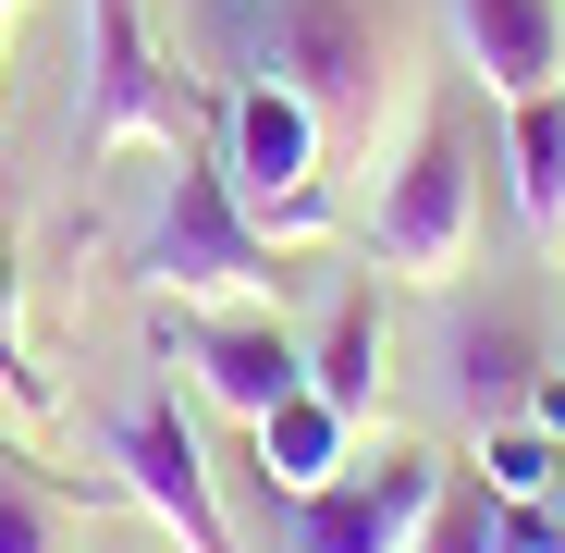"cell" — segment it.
<instances>
[{"label":"cell","mask_w":565,"mask_h":553,"mask_svg":"<svg viewBox=\"0 0 565 553\" xmlns=\"http://www.w3.org/2000/svg\"><path fill=\"white\" fill-rule=\"evenodd\" d=\"M246 74L296 86L332 124V148H382L394 25H382V0H246Z\"/></svg>","instance_id":"obj_1"},{"label":"cell","mask_w":565,"mask_h":553,"mask_svg":"<svg viewBox=\"0 0 565 553\" xmlns=\"http://www.w3.org/2000/svg\"><path fill=\"white\" fill-rule=\"evenodd\" d=\"M74 148H86V160H124V148L198 160V148H210L198 74L148 38L136 0H86V99H74Z\"/></svg>","instance_id":"obj_2"},{"label":"cell","mask_w":565,"mask_h":553,"mask_svg":"<svg viewBox=\"0 0 565 553\" xmlns=\"http://www.w3.org/2000/svg\"><path fill=\"white\" fill-rule=\"evenodd\" d=\"M222 184H234V210L282 246V258H308L320 234H332V124L296 99V86H270V74H246L234 99H222Z\"/></svg>","instance_id":"obj_3"},{"label":"cell","mask_w":565,"mask_h":553,"mask_svg":"<svg viewBox=\"0 0 565 553\" xmlns=\"http://www.w3.org/2000/svg\"><path fill=\"white\" fill-rule=\"evenodd\" d=\"M136 270H148L160 296H184V308H258V296L282 284V246H270V234L234 210L222 160L198 148V160H172V184H160V222H148Z\"/></svg>","instance_id":"obj_4"},{"label":"cell","mask_w":565,"mask_h":553,"mask_svg":"<svg viewBox=\"0 0 565 553\" xmlns=\"http://www.w3.org/2000/svg\"><path fill=\"white\" fill-rule=\"evenodd\" d=\"M369 258L394 284H455L480 258V172H467V136L443 111H418L406 160L382 172V210H369Z\"/></svg>","instance_id":"obj_5"},{"label":"cell","mask_w":565,"mask_h":553,"mask_svg":"<svg viewBox=\"0 0 565 553\" xmlns=\"http://www.w3.org/2000/svg\"><path fill=\"white\" fill-rule=\"evenodd\" d=\"M443 504V468L418 443H382V455H344V480L308 492V504H282V553H418Z\"/></svg>","instance_id":"obj_6"},{"label":"cell","mask_w":565,"mask_h":553,"mask_svg":"<svg viewBox=\"0 0 565 553\" xmlns=\"http://www.w3.org/2000/svg\"><path fill=\"white\" fill-rule=\"evenodd\" d=\"M111 468H124V492H136L184 553H234L222 492H210V455H198V430H184V406H172V394H148V406L111 430Z\"/></svg>","instance_id":"obj_7"},{"label":"cell","mask_w":565,"mask_h":553,"mask_svg":"<svg viewBox=\"0 0 565 553\" xmlns=\"http://www.w3.org/2000/svg\"><path fill=\"white\" fill-rule=\"evenodd\" d=\"M455 38H467V74L504 111L565 86V0H455Z\"/></svg>","instance_id":"obj_8"},{"label":"cell","mask_w":565,"mask_h":553,"mask_svg":"<svg viewBox=\"0 0 565 553\" xmlns=\"http://www.w3.org/2000/svg\"><path fill=\"white\" fill-rule=\"evenodd\" d=\"M184 382H198L222 418H270L282 394H296L308 382V357L296 344H282V320H198V332H184Z\"/></svg>","instance_id":"obj_9"},{"label":"cell","mask_w":565,"mask_h":553,"mask_svg":"<svg viewBox=\"0 0 565 553\" xmlns=\"http://www.w3.org/2000/svg\"><path fill=\"white\" fill-rule=\"evenodd\" d=\"M258 430V480H270V504H308V492H332L344 480V455H356V418L320 394V382H296L270 418H246Z\"/></svg>","instance_id":"obj_10"},{"label":"cell","mask_w":565,"mask_h":553,"mask_svg":"<svg viewBox=\"0 0 565 553\" xmlns=\"http://www.w3.org/2000/svg\"><path fill=\"white\" fill-rule=\"evenodd\" d=\"M504 172H516V222L541 246H565V86L504 111Z\"/></svg>","instance_id":"obj_11"},{"label":"cell","mask_w":565,"mask_h":553,"mask_svg":"<svg viewBox=\"0 0 565 553\" xmlns=\"http://www.w3.org/2000/svg\"><path fill=\"white\" fill-rule=\"evenodd\" d=\"M308 382H320L344 418L382 406V308H369V296H344V308H332V332H320V357H308Z\"/></svg>","instance_id":"obj_12"},{"label":"cell","mask_w":565,"mask_h":553,"mask_svg":"<svg viewBox=\"0 0 565 553\" xmlns=\"http://www.w3.org/2000/svg\"><path fill=\"white\" fill-rule=\"evenodd\" d=\"M480 480H492L504 504H553V480H565V443H553L541 418H492V430H480Z\"/></svg>","instance_id":"obj_13"},{"label":"cell","mask_w":565,"mask_h":553,"mask_svg":"<svg viewBox=\"0 0 565 553\" xmlns=\"http://www.w3.org/2000/svg\"><path fill=\"white\" fill-rule=\"evenodd\" d=\"M492 529H504V492H492V480H443V504H430L418 553H504Z\"/></svg>","instance_id":"obj_14"},{"label":"cell","mask_w":565,"mask_h":553,"mask_svg":"<svg viewBox=\"0 0 565 553\" xmlns=\"http://www.w3.org/2000/svg\"><path fill=\"white\" fill-rule=\"evenodd\" d=\"M0 553H62V517H50V492L0 480Z\"/></svg>","instance_id":"obj_15"},{"label":"cell","mask_w":565,"mask_h":553,"mask_svg":"<svg viewBox=\"0 0 565 553\" xmlns=\"http://www.w3.org/2000/svg\"><path fill=\"white\" fill-rule=\"evenodd\" d=\"M455 357H467V394H504V382H516V357H529V344H516V332H467Z\"/></svg>","instance_id":"obj_16"},{"label":"cell","mask_w":565,"mask_h":553,"mask_svg":"<svg viewBox=\"0 0 565 553\" xmlns=\"http://www.w3.org/2000/svg\"><path fill=\"white\" fill-rule=\"evenodd\" d=\"M492 541H504V553H553V541H565V504H504Z\"/></svg>","instance_id":"obj_17"},{"label":"cell","mask_w":565,"mask_h":553,"mask_svg":"<svg viewBox=\"0 0 565 553\" xmlns=\"http://www.w3.org/2000/svg\"><path fill=\"white\" fill-rule=\"evenodd\" d=\"M0 394H38V369H25V344H13V296H0Z\"/></svg>","instance_id":"obj_18"},{"label":"cell","mask_w":565,"mask_h":553,"mask_svg":"<svg viewBox=\"0 0 565 553\" xmlns=\"http://www.w3.org/2000/svg\"><path fill=\"white\" fill-rule=\"evenodd\" d=\"M13 13H25V0H0V25H13Z\"/></svg>","instance_id":"obj_19"},{"label":"cell","mask_w":565,"mask_h":553,"mask_svg":"<svg viewBox=\"0 0 565 553\" xmlns=\"http://www.w3.org/2000/svg\"><path fill=\"white\" fill-rule=\"evenodd\" d=\"M0 86H13V74H0Z\"/></svg>","instance_id":"obj_20"},{"label":"cell","mask_w":565,"mask_h":553,"mask_svg":"<svg viewBox=\"0 0 565 553\" xmlns=\"http://www.w3.org/2000/svg\"><path fill=\"white\" fill-rule=\"evenodd\" d=\"M553 553H565V541H553Z\"/></svg>","instance_id":"obj_21"}]
</instances>
